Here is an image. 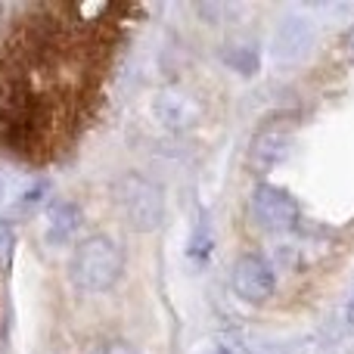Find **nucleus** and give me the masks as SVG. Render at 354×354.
<instances>
[{
    "label": "nucleus",
    "instance_id": "f257e3e1",
    "mask_svg": "<svg viewBox=\"0 0 354 354\" xmlns=\"http://www.w3.org/2000/svg\"><path fill=\"white\" fill-rule=\"evenodd\" d=\"M124 274V252L118 249L115 239L103 236H87L78 243L68 261V277L78 289L84 292H109Z\"/></svg>",
    "mask_w": 354,
    "mask_h": 354
},
{
    "label": "nucleus",
    "instance_id": "f03ea898",
    "mask_svg": "<svg viewBox=\"0 0 354 354\" xmlns=\"http://www.w3.org/2000/svg\"><path fill=\"white\" fill-rule=\"evenodd\" d=\"M115 202L122 208L124 221L140 233H153L165 218V193H162V187L137 171L118 177Z\"/></svg>",
    "mask_w": 354,
    "mask_h": 354
},
{
    "label": "nucleus",
    "instance_id": "7ed1b4c3",
    "mask_svg": "<svg viewBox=\"0 0 354 354\" xmlns=\"http://www.w3.org/2000/svg\"><path fill=\"white\" fill-rule=\"evenodd\" d=\"M274 289H277L274 270H270V264L261 255L245 252V255L236 258V264H233V292L239 299L252 301V305H261V301H268L274 295Z\"/></svg>",
    "mask_w": 354,
    "mask_h": 354
},
{
    "label": "nucleus",
    "instance_id": "20e7f679",
    "mask_svg": "<svg viewBox=\"0 0 354 354\" xmlns=\"http://www.w3.org/2000/svg\"><path fill=\"white\" fill-rule=\"evenodd\" d=\"M252 214L264 230H289L299 221V205L286 189L258 183L255 193H252Z\"/></svg>",
    "mask_w": 354,
    "mask_h": 354
},
{
    "label": "nucleus",
    "instance_id": "39448f33",
    "mask_svg": "<svg viewBox=\"0 0 354 354\" xmlns=\"http://www.w3.org/2000/svg\"><path fill=\"white\" fill-rule=\"evenodd\" d=\"M156 115L165 122V128H189V124L199 118V106L187 97V93H177V91H165L159 93L156 100Z\"/></svg>",
    "mask_w": 354,
    "mask_h": 354
},
{
    "label": "nucleus",
    "instance_id": "423d86ee",
    "mask_svg": "<svg viewBox=\"0 0 354 354\" xmlns=\"http://www.w3.org/2000/svg\"><path fill=\"white\" fill-rule=\"evenodd\" d=\"M286 153V137L277 128H261L249 147V165L255 171H270Z\"/></svg>",
    "mask_w": 354,
    "mask_h": 354
},
{
    "label": "nucleus",
    "instance_id": "0eeeda50",
    "mask_svg": "<svg viewBox=\"0 0 354 354\" xmlns=\"http://www.w3.org/2000/svg\"><path fill=\"white\" fill-rule=\"evenodd\" d=\"M81 227V212L72 202H56L47 212V243L62 245L75 236V230Z\"/></svg>",
    "mask_w": 354,
    "mask_h": 354
},
{
    "label": "nucleus",
    "instance_id": "6e6552de",
    "mask_svg": "<svg viewBox=\"0 0 354 354\" xmlns=\"http://www.w3.org/2000/svg\"><path fill=\"white\" fill-rule=\"evenodd\" d=\"M224 59H227V66H233L236 72H243L245 78L258 72V53L255 50H227Z\"/></svg>",
    "mask_w": 354,
    "mask_h": 354
},
{
    "label": "nucleus",
    "instance_id": "1a4fd4ad",
    "mask_svg": "<svg viewBox=\"0 0 354 354\" xmlns=\"http://www.w3.org/2000/svg\"><path fill=\"white\" fill-rule=\"evenodd\" d=\"M93 354H137V348L128 342H103Z\"/></svg>",
    "mask_w": 354,
    "mask_h": 354
},
{
    "label": "nucleus",
    "instance_id": "9d476101",
    "mask_svg": "<svg viewBox=\"0 0 354 354\" xmlns=\"http://www.w3.org/2000/svg\"><path fill=\"white\" fill-rule=\"evenodd\" d=\"M339 50H342L345 59L354 62V25H351V28L342 35V41H339Z\"/></svg>",
    "mask_w": 354,
    "mask_h": 354
},
{
    "label": "nucleus",
    "instance_id": "9b49d317",
    "mask_svg": "<svg viewBox=\"0 0 354 354\" xmlns=\"http://www.w3.org/2000/svg\"><path fill=\"white\" fill-rule=\"evenodd\" d=\"M348 324L354 326V299H351V305H348Z\"/></svg>",
    "mask_w": 354,
    "mask_h": 354
},
{
    "label": "nucleus",
    "instance_id": "f8f14e48",
    "mask_svg": "<svg viewBox=\"0 0 354 354\" xmlns=\"http://www.w3.org/2000/svg\"><path fill=\"white\" fill-rule=\"evenodd\" d=\"M212 354H230V351H224V348H218V351H212Z\"/></svg>",
    "mask_w": 354,
    "mask_h": 354
}]
</instances>
